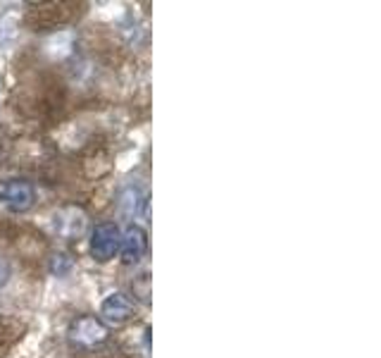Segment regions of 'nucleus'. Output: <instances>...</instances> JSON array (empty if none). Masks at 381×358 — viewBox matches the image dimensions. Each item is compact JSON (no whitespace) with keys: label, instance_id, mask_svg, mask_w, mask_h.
Masks as SVG:
<instances>
[{"label":"nucleus","instance_id":"nucleus-1","mask_svg":"<svg viewBox=\"0 0 381 358\" xmlns=\"http://www.w3.org/2000/svg\"><path fill=\"white\" fill-rule=\"evenodd\" d=\"M67 334H70L72 344L83 346V349H91V346H98L108 339L110 329L103 320H100V318L81 316V318H76V320H72L70 332Z\"/></svg>","mask_w":381,"mask_h":358},{"label":"nucleus","instance_id":"nucleus-2","mask_svg":"<svg viewBox=\"0 0 381 358\" xmlns=\"http://www.w3.org/2000/svg\"><path fill=\"white\" fill-rule=\"evenodd\" d=\"M122 244V232L115 222H100L91 232V256L98 263H108L115 258Z\"/></svg>","mask_w":381,"mask_h":358},{"label":"nucleus","instance_id":"nucleus-3","mask_svg":"<svg viewBox=\"0 0 381 358\" xmlns=\"http://www.w3.org/2000/svg\"><path fill=\"white\" fill-rule=\"evenodd\" d=\"M88 229V215L76 205L60 208L53 217V232L67 242H79Z\"/></svg>","mask_w":381,"mask_h":358},{"label":"nucleus","instance_id":"nucleus-4","mask_svg":"<svg viewBox=\"0 0 381 358\" xmlns=\"http://www.w3.org/2000/svg\"><path fill=\"white\" fill-rule=\"evenodd\" d=\"M36 201L33 187L29 182H22V179H5L0 182V203L13 212H24L29 210Z\"/></svg>","mask_w":381,"mask_h":358},{"label":"nucleus","instance_id":"nucleus-5","mask_svg":"<svg viewBox=\"0 0 381 358\" xmlns=\"http://www.w3.org/2000/svg\"><path fill=\"white\" fill-rule=\"evenodd\" d=\"M145 232L138 225H129L122 234V244H120V251H122V263L124 265H136L138 260L143 258L145 254Z\"/></svg>","mask_w":381,"mask_h":358},{"label":"nucleus","instance_id":"nucleus-6","mask_svg":"<svg viewBox=\"0 0 381 358\" xmlns=\"http://www.w3.org/2000/svg\"><path fill=\"white\" fill-rule=\"evenodd\" d=\"M100 316H103L108 322H112V325H122V322H127L129 318L133 316L131 299L120 292L110 294L108 299L103 301V306H100Z\"/></svg>","mask_w":381,"mask_h":358},{"label":"nucleus","instance_id":"nucleus-7","mask_svg":"<svg viewBox=\"0 0 381 358\" xmlns=\"http://www.w3.org/2000/svg\"><path fill=\"white\" fill-rule=\"evenodd\" d=\"M122 208H124V212H129V215H136L138 210L145 208V194L138 192L136 187H129L124 196H122Z\"/></svg>","mask_w":381,"mask_h":358},{"label":"nucleus","instance_id":"nucleus-8","mask_svg":"<svg viewBox=\"0 0 381 358\" xmlns=\"http://www.w3.org/2000/svg\"><path fill=\"white\" fill-rule=\"evenodd\" d=\"M72 270V258L67 254H55L53 260H50V272L58 277H65L67 272Z\"/></svg>","mask_w":381,"mask_h":358},{"label":"nucleus","instance_id":"nucleus-9","mask_svg":"<svg viewBox=\"0 0 381 358\" xmlns=\"http://www.w3.org/2000/svg\"><path fill=\"white\" fill-rule=\"evenodd\" d=\"M8 277H10V267H8V263L0 260V287H3V284L8 282Z\"/></svg>","mask_w":381,"mask_h":358}]
</instances>
